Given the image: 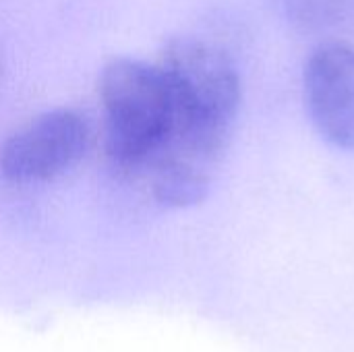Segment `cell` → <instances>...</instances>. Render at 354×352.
<instances>
[{"label": "cell", "instance_id": "1", "mask_svg": "<svg viewBox=\"0 0 354 352\" xmlns=\"http://www.w3.org/2000/svg\"><path fill=\"white\" fill-rule=\"evenodd\" d=\"M160 66L174 93L176 124L143 178L160 205L180 210L207 197L232 139L243 87L230 56L203 39H172Z\"/></svg>", "mask_w": 354, "mask_h": 352}, {"label": "cell", "instance_id": "2", "mask_svg": "<svg viewBox=\"0 0 354 352\" xmlns=\"http://www.w3.org/2000/svg\"><path fill=\"white\" fill-rule=\"evenodd\" d=\"M106 154L124 176H141L168 145L176 124L170 81L160 64L114 58L100 75Z\"/></svg>", "mask_w": 354, "mask_h": 352}, {"label": "cell", "instance_id": "3", "mask_svg": "<svg viewBox=\"0 0 354 352\" xmlns=\"http://www.w3.org/2000/svg\"><path fill=\"white\" fill-rule=\"evenodd\" d=\"M91 127L71 108L48 110L17 129L0 147V172L8 183H48L75 168L89 149Z\"/></svg>", "mask_w": 354, "mask_h": 352}, {"label": "cell", "instance_id": "4", "mask_svg": "<svg viewBox=\"0 0 354 352\" xmlns=\"http://www.w3.org/2000/svg\"><path fill=\"white\" fill-rule=\"evenodd\" d=\"M303 91L309 118L324 141L354 151V48L319 46L305 62Z\"/></svg>", "mask_w": 354, "mask_h": 352}]
</instances>
